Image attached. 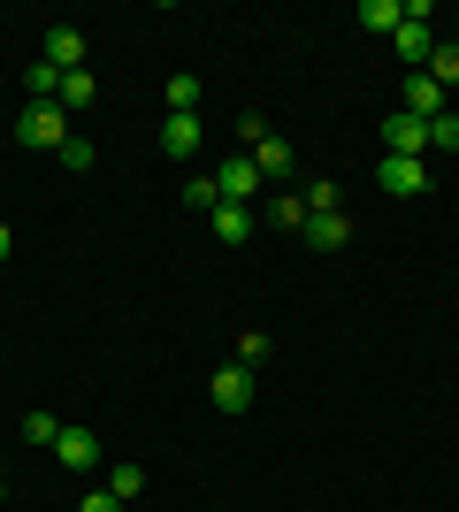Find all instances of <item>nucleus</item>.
Instances as JSON below:
<instances>
[{"mask_svg":"<svg viewBox=\"0 0 459 512\" xmlns=\"http://www.w3.org/2000/svg\"><path fill=\"white\" fill-rule=\"evenodd\" d=\"M161 146H169L176 161H192V153L207 146V123H199V115H169V123H161Z\"/></svg>","mask_w":459,"mask_h":512,"instance_id":"9","label":"nucleus"},{"mask_svg":"<svg viewBox=\"0 0 459 512\" xmlns=\"http://www.w3.org/2000/svg\"><path fill=\"white\" fill-rule=\"evenodd\" d=\"M253 169H261V176H268V184H276V176H284V169H291V138H276V130H268L261 146H253Z\"/></svg>","mask_w":459,"mask_h":512,"instance_id":"16","label":"nucleus"},{"mask_svg":"<svg viewBox=\"0 0 459 512\" xmlns=\"http://www.w3.org/2000/svg\"><path fill=\"white\" fill-rule=\"evenodd\" d=\"M46 62L62 69V77H69V69H85V31H69V23H62V31H46Z\"/></svg>","mask_w":459,"mask_h":512,"instance_id":"12","label":"nucleus"},{"mask_svg":"<svg viewBox=\"0 0 459 512\" xmlns=\"http://www.w3.org/2000/svg\"><path fill=\"white\" fill-rule=\"evenodd\" d=\"M0 505H8V474H0Z\"/></svg>","mask_w":459,"mask_h":512,"instance_id":"29","label":"nucleus"},{"mask_svg":"<svg viewBox=\"0 0 459 512\" xmlns=\"http://www.w3.org/2000/svg\"><path fill=\"white\" fill-rule=\"evenodd\" d=\"M429 23H437V8H429V0H406V23L391 31V46L406 54V69H429V54H437V31H429Z\"/></svg>","mask_w":459,"mask_h":512,"instance_id":"1","label":"nucleus"},{"mask_svg":"<svg viewBox=\"0 0 459 512\" xmlns=\"http://www.w3.org/2000/svg\"><path fill=\"white\" fill-rule=\"evenodd\" d=\"M8 253H16V230H8V222H0V260H8Z\"/></svg>","mask_w":459,"mask_h":512,"instance_id":"28","label":"nucleus"},{"mask_svg":"<svg viewBox=\"0 0 459 512\" xmlns=\"http://www.w3.org/2000/svg\"><path fill=\"white\" fill-rule=\"evenodd\" d=\"M207 222H215V237H222V245H245V237L261 230V214H253V207H230V199H222V207L207 214Z\"/></svg>","mask_w":459,"mask_h":512,"instance_id":"11","label":"nucleus"},{"mask_svg":"<svg viewBox=\"0 0 459 512\" xmlns=\"http://www.w3.org/2000/svg\"><path fill=\"white\" fill-rule=\"evenodd\" d=\"M23 436H31V444H46V451H54V444H62V421H54V413H31V421H23Z\"/></svg>","mask_w":459,"mask_h":512,"instance_id":"24","label":"nucleus"},{"mask_svg":"<svg viewBox=\"0 0 459 512\" xmlns=\"http://www.w3.org/2000/svg\"><path fill=\"white\" fill-rule=\"evenodd\" d=\"M207 398H215V413H230V421H238V413L253 406V367L222 360V367H215V383H207Z\"/></svg>","mask_w":459,"mask_h":512,"instance_id":"4","label":"nucleus"},{"mask_svg":"<svg viewBox=\"0 0 459 512\" xmlns=\"http://www.w3.org/2000/svg\"><path fill=\"white\" fill-rule=\"evenodd\" d=\"M62 138H69V115H62V107H54V100H31V107H23V115H16V146H39V153H62Z\"/></svg>","mask_w":459,"mask_h":512,"instance_id":"2","label":"nucleus"},{"mask_svg":"<svg viewBox=\"0 0 459 512\" xmlns=\"http://www.w3.org/2000/svg\"><path fill=\"white\" fill-rule=\"evenodd\" d=\"M54 459H62L69 474H92V467H100V436H92V428H62Z\"/></svg>","mask_w":459,"mask_h":512,"instance_id":"7","label":"nucleus"},{"mask_svg":"<svg viewBox=\"0 0 459 512\" xmlns=\"http://www.w3.org/2000/svg\"><path fill=\"white\" fill-rule=\"evenodd\" d=\"M54 161H62V169H92V138H85V130H69V138H62V153H54Z\"/></svg>","mask_w":459,"mask_h":512,"instance_id":"21","label":"nucleus"},{"mask_svg":"<svg viewBox=\"0 0 459 512\" xmlns=\"http://www.w3.org/2000/svg\"><path fill=\"white\" fill-rule=\"evenodd\" d=\"M199 77H169V115H199Z\"/></svg>","mask_w":459,"mask_h":512,"instance_id":"20","label":"nucleus"},{"mask_svg":"<svg viewBox=\"0 0 459 512\" xmlns=\"http://www.w3.org/2000/svg\"><path fill=\"white\" fill-rule=\"evenodd\" d=\"M375 184H383L391 199H421V192H429V169L406 161V153H383V161H375Z\"/></svg>","mask_w":459,"mask_h":512,"instance_id":"5","label":"nucleus"},{"mask_svg":"<svg viewBox=\"0 0 459 512\" xmlns=\"http://www.w3.org/2000/svg\"><path fill=\"white\" fill-rule=\"evenodd\" d=\"M352 23H360V31H383V39H391L398 23H406V0H360V16H352Z\"/></svg>","mask_w":459,"mask_h":512,"instance_id":"13","label":"nucleus"},{"mask_svg":"<svg viewBox=\"0 0 459 512\" xmlns=\"http://www.w3.org/2000/svg\"><path fill=\"white\" fill-rule=\"evenodd\" d=\"M383 146H391V153H406V161H421V146H429V123H421V115H406V107H398L391 123H383Z\"/></svg>","mask_w":459,"mask_h":512,"instance_id":"8","label":"nucleus"},{"mask_svg":"<svg viewBox=\"0 0 459 512\" xmlns=\"http://www.w3.org/2000/svg\"><path fill=\"white\" fill-rule=\"evenodd\" d=\"M337 199H345V192H337L329 176H314V184H306V214H337Z\"/></svg>","mask_w":459,"mask_h":512,"instance_id":"22","label":"nucleus"},{"mask_svg":"<svg viewBox=\"0 0 459 512\" xmlns=\"http://www.w3.org/2000/svg\"><path fill=\"white\" fill-rule=\"evenodd\" d=\"M108 490H115V505H138V497H146V467L115 459V467H108Z\"/></svg>","mask_w":459,"mask_h":512,"instance_id":"17","label":"nucleus"},{"mask_svg":"<svg viewBox=\"0 0 459 512\" xmlns=\"http://www.w3.org/2000/svg\"><path fill=\"white\" fill-rule=\"evenodd\" d=\"M92 100H100V77H92V69H69V77H62V100H54V107H62V115H77V107H92Z\"/></svg>","mask_w":459,"mask_h":512,"instance_id":"14","label":"nucleus"},{"mask_svg":"<svg viewBox=\"0 0 459 512\" xmlns=\"http://www.w3.org/2000/svg\"><path fill=\"white\" fill-rule=\"evenodd\" d=\"M429 77H437L444 92H459V39H437V54H429Z\"/></svg>","mask_w":459,"mask_h":512,"instance_id":"19","label":"nucleus"},{"mask_svg":"<svg viewBox=\"0 0 459 512\" xmlns=\"http://www.w3.org/2000/svg\"><path fill=\"white\" fill-rule=\"evenodd\" d=\"M77 512H131V505H115V490H92V497H85Z\"/></svg>","mask_w":459,"mask_h":512,"instance_id":"27","label":"nucleus"},{"mask_svg":"<svg viewBox=\"0 0 459 512\" xmlns=\"http://www.w3.org/2000/svg\"><path fill=\"white\" fill-rule=\"evenodd\" d=\"M184 207H207V214H215V207H222L215 176H192V184H184Z\"/></svg>","mask_w":459,"mask_h":512,"instance_id":"25","label":"nucleus"},{"mask_svg":"<svg viewBox=\"0 0 459 512\" xmlns=\"http://www.w3.org/2000/svg\"><path fill=\"white\" fill-rule=\"evenodd\" d=\"M429 146H444V153H459V107H444L437 123H429Z\"/></svg>","mask_w":459,"mask_h":512,"instance_id":"23","label":"nucleus"},{"mask_svg":"<svg viewBox=\"0 0 459 512\" xmlns=\"http://www.w3.org/2000/svg\"><path fill=\"white\" fill-rule=\"evenodd\" d=\"M268 360V337H261V329H245V337H238V367H261Z\"/></svg>","mask_w":459,"mask_h":512,"instance_id":"26","label":"nucleus"},{"mask_svg":"<svg viewBox=\"0 0 459 512\" xmlns=\"http://www.w3.org/2000/svg\"><path fill=\"white\" fill-rule=\"evenodd\" d=\"M444 107H452V92L429 77V69H406V115H421V123H437Z\"/></svg>","mask_w":459,"mask_h":512,"instance_id":"6","label":"nucleus"},{"mask_svg":"<svg viewBox=\"0 0 459 512\" xmlns=\"http://www.w3.org/2000/svg\"><path fill=\"white\" fill-rule=\"evenodd\" d=\"M261 222H276V230H306V192H276L261 207Z\"/></svg>","mask_w":459,"mask_h":512,"instance_id":"15","label":"nucleus"},{"mask_svg":"<svg viewBox=\"0 0 459 512\" xmlns=\"http://www.w3.org/2000/svg\"><path fill=\"white\" fill-rule=\"evenodd\" d=\"M23 85H31V100H62V69H54V62H46V54H39V62H31V69H23Z\"/></svg>","mask_w":459,"mask_h":512,"instance_id":"18","label":"nucleus"},{"mask_svg":"<svg viewBox=\"0 0 459 512\" xmlns=\"http://www.w3.org/2000/svg\"><path fill=\"white\" fill-rule=\"evenodd\" d=\"M306 245H314V253H337V245H345V237H352V222H345V207H337V214H306Z\"/></svg>","mask_w":459,"mask_h":512,"instance_id":"10","label":"nucleus"},{"mask_svg":"<svg viewBox=\"0 0 459 512\" xmlns=\"http://www.w3.org/2000/svg\"><path fill=\"white\" fill-rule=\"evenodd\" d=\"M452 39H459V16H452Z\"/></svg>","mask_w":459,"mask_h":512,"instance_id":"30","label":"nucleus"},{"mask_svg":"<svg viewBox=\"0 0 459 512\" xmlns=\"http://www.w3.org/2000/svg\"><path fill=\"white\" fill-rule=\"evenodd\" d=\"M215 192L230 199V207H253V199L268 192V176L253 169V153H230V161H222V169H215Z\"/></svg>","mask_w":459,"mask_h":512,"instance_id":"3","label":"nucleus"}]
</instances>
